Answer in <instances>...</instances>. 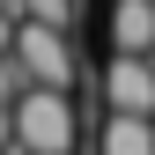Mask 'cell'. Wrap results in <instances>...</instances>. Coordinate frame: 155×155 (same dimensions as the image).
<instances>
[{"instance_id":"cell-3","label":"cell","mask_w":155,"mask_h":155,"mask_svg":"<svg viewBox=\"0 0 155 155\" xmlns=\"http://www.w3.org/2000/svg\"><path fill=\"white\" fill-rule=\"evenodd\" d=\"M104 104H111V118H155V59H111Z\"/></svg>"},{"instance_id":"cell-1","label":"cell","mask_w":155,"mask_h":155,"mask_svg":"<svg viewBox=\"0 0 155 155\" xmlns=\"http://www.w3.org/2000/svg\"><path fill=\"white\" fill-rule=\"evenodd\" d=\"M74 96L59 89H30L22 104H15V148L22 155H74Z\"/></svg>"},{"instance_id":"cell-4","label":"cell","mask_w":155,"mask_h":155,"mask_svg":"<svg viewBox=\"0 0 155 155\" xmlns=\"http://www.w3.org/2000/svg\"><path fill=\"white\" fill-rule=\"evenodd\" d=\"M111 59H155V0H111Z\"/></svg>"},{"instance_id":"cell-2","label":"cell","mask_w":155,"mask_h":155,"mask_svg":"<svg viewBox=\"0 0 155 155\" xmlns=\"http://www.w3.org/2000/svg\"><path fill=\"white\" fill-rule=\"evenodd\" d=\"M8 59L22 67V81L30 89H59L81 74V59H74V45H67V30H37V22H15V45H8Z\"/></svg>"},{"instance_id":"cell-5","label":"cell","mask_w":155,"mask_h":155,"mask_svg":"<svg viewBox=\"0 0 155 155\" xmlns=\"http://www.w3.org/2000/svg\"><path fill=\"white\" fill-rule=\"evenodd\" d=\"M96 155H155V118H104Z\"/></svg>"}]
</instances>
